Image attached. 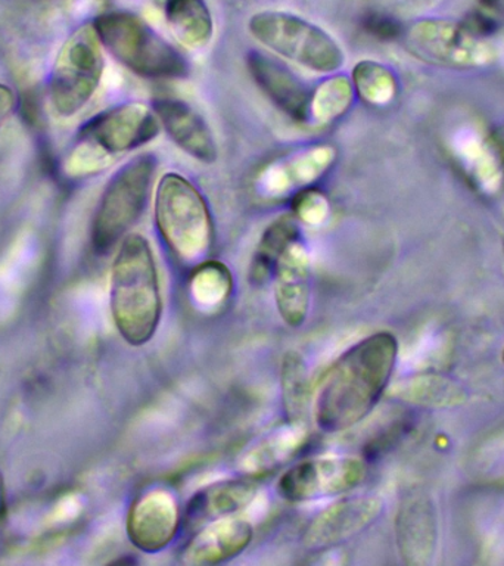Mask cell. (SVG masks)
Here are the masks:
<instances>
[{"label":"cell","instance_id":"28","mask_svg":"<svg viewBox=\"0 0 504 566\" xmlns=\"http://www.w3.org/2000/svg\"><path fill=\"white\" fill-rule=\"evenodd\" d=\"M367 33L379 40H393L401 33V27L391 18L384 15H369L363 22Z\"/></svg>","mask_w":504,"mask_h":566},{"label":"cell","instance_id":"10","mask_svg":"<svg viewBox=\"0 0 504 566\" xmlns=\"http://www.w3.org/2000/svg\"><path fill=\"white\" fill-rule=\"evenodd\" d=\"M183 524L179 500L164 486H154L137 495L128 507L126 533L137 551H166Z\"/></svg>","mask_w":504,"mask_h":566},{"label":"cell","instance_id":"1","mask_svg":"<svg viewBox=\"0 0 504 566\" xmlns=\"http://www.w3.org/2000/svg\"><path fill=\"white\" fill-rule=\"evenodd\" d=\"M398 340L376 332L340 354L322 375L312 400L314 423L325 433L356 427L371 413L392 378Z\"/></svg>","mask_w":504,"mask_h":566},{"label":"cell","instance_id":"29","mask_svg":"<svg viewBox=\"0 0 504 566\" xmlns=\"http://www.w3.org/2000/svg\"><path fill=\"white\" fill-rule=\"evenodd\" d=\"M17 106V95L11 87L0 83V124L11 117Z\"/></svg>","mask_w":504,"mask_h":566},{"label":"cell","instance_id":"30","mask_svg":"<svg viewBox=\"0 0 504 566\" xmlns=\"http://www.w3.org/2000/svg\"><path fill=\"white\" fill-rule=\"evenodd\" d=\"M4 511V486L2 475H0V520H2Z\"/></svg>","mask_w":504,"mask_h":566},{"label":"cell","instance_id":"4","mask_svg":"<svg viewBox=\"0 0 504 566\" xmlns=\"http://www.w3.org/2000/svg\"><path fill=\"white\" fill-rule=\"evenodd\" d=\"M92 25L102 48L139 77L176 80L189 74L183 53L135 13H102Z\"/></svg>","mask_w":504,"mask_h":566},{"label":"cell","instance_id":"19","mask_svg":"<svg viewBox=\"0 0 504 566\" xmlns=\"http://www.w3.org/2000/svg\"><path fill=\"white\" fill-rule=\"evenodd\" d=\"M398 552L407 565H424L435 551L437 522L431 500L411 495L398 509L396 520Z\"/></svg>","mask_w":504,"mask_h":566},{"label":"cell","instance_id":"14","mask_svg":"<svg viewBox=\"0 0 504 566\" xmlns=\"http://www.w3.org/2000/svg\"><path fill=\"white\" fill-rule=\"evenodd\" d=\"M246 66L256 87L279 111L296 123H307L312 88L294 71L259 51L248 53Z\"/></svg>","mask_w":504,"mask_h":566},{"label":"cell","instance_id":"25","mask_svg":"<svg viewBox=\"0 0 504 566\" xmlns=\"http://www.w3.org/2000/svg\"><path fill=\"white\" fill-rule=\"evenodd\" d=\"M349 78L356 95L369 105L387 104L396 93V78L391 71L375 61L357 62Z\"/></svg>","mask_w":504,"mask_h":566},{"label":"cell","instance_id":"22","mask_svg":"<svg viewBox=\"0 0 504 566\" xmlns=\"http://www.w3.org/2000/svg\"><path fill=\"white\" fill-rule=\"evenodd\" d=\"M354 96L351 78L345 74L329 75L312 88L307 123L325 126L343 118L351 109Z\"/></svg>","mask_w":504,"mask_h":566},{"label":"cell","instance_id":"9","mask_svg":"<svg viewBox=\"0 0 504 566\" xmlns=\"http://www.w3.org/2000/svg\"><path fill=\"white\" fill-rule=\"evenodd\" d=\"M366 460L354 455H323L287 469L277 482V493L291 503L313 502L351 493L366 476Z\"/></svg>","mask_w":504,"mask_h":566},{"label":"cell","instance_id":"7","mask_svg":"<svg viewBox=\"0 0 504 566\" xmlns=\"http://www.w3.org/2000/svg\"><path fill=\"white\" fill-rule=\"evenodd\" d=\"M102 44L93 25L71 35L53 65L49 93L62 117L77 114L95 95L104 75Z\"/></svg>","mask_w":504,"mask_h":566},{"label":"cell","instance_id":"3","mask_svg":"<svg viewBox=\"0 0 504 566\" xmlns=\"http://www.w3.org/2000/svg\"><path fill=\"white\" fill-rule=\"evenodd\" d=\"M154 216L164 245L185 268H197L214 247V220L207 199L188 177L168 171L155 189Z\"/></svg>","mask_w":504,"mask_h":566},{"label":"cell","instance_id":"5","mask_svg":"<svg viewBox=\"0 0 504 566\" xmlns=\"http://www.w3.org/2000/svg\"><path fill=\"white\" fill-rule=\"evenodd\" d=\"M157 168V157L145 153L128 159L111 177L92 221V245L97 254H106L122 242L144 214Z\"/></svg>","mask_w":504,"mask_h":566},{"label":"cell","instance_id":"13","mask_svg":"<svg viewBox=\"0 0 504 566\" xmlns=\"http://www.w3.org/2000/svg\"><path fill=\"white\" fill-rule=\"evenodd\" d=\"M336 159V148L330 144L305 146L269 164L256 177V188L265 198L295 195L321 180Z\"/></svg>","mask_w":504,"mask_h":566},{"label":"cell","instance_id":"23","mask_svg":"<svg viewBox=\"0 0 504 566\" xmlns=\"http://www.w3.org/2000/svg\"><path fill=\"white\" fill-rule=\"evenodd\" d=\"M233 292V277L223 263L207 260L193 268L189 281L192 303L203 312H214L230 298Z\"/></svg>","mask_w":504,"mask_h":566},{"label":"cell","instance_id":"12","mask_svg":"<svg viewBox=\"0 0 504 566\" xmlns=\"http://www.w3.org/2000/svg\"><path fill=\"white\" fill-rule=\"evenodd\" d=\"M382 511L375 495H348L323 509L309 521L303 534V546L308 552L335 548L371 524Z\"/></svg>","mask_w":504,"mask_h":566},{"label":"cell","instance_id":"16","mask_svg":"<svg viewBox=\"0 0 504 566\" xmlns=\"http://www.w3.org/2000/svg\"><path fill=\"white\" fill-rule=\"evenodd\" d=\"M153 108L172 144L199 163H216L219 149H217L214 135L207 119L198 111L185 101L172 99V97L155 101Z\"/></svg>","mask_w":504,"mask_h":566},{"label":"cell","instance_id":"6","mask_svg":"<svg viewBox=\"0 0 504 566\" xmlns=\"http://www.w3.org/2000/svg\"><path fill=\"white\" fill-rule=\"evenodd\" d=\"M248 31L261 46L318 74L343 69L340 44L322 27L303 17L283 11H261L248 21Z\"/></svg>","mask_w":504,"mask_h":566},{"label":"cell","instance_id":"21","mask_svg":"<svg viewBox=\"0 0 504 566\" xmlns=\"http://www.w3.org/2000/svg\"><path fill=\"white\" fill-rule=\"evenodd\" d=\"M282 407L286 420L307 422L312 410V389L308 385V369L303 356L287 352L281 365Z\"/></svg>","mask_w":504,"mask_h":566},{"label":"cell","instance_id":"27","mask_svg":"<svg viewBox=\"0 0 504 566\" xmlns=\"http://www.w3.org/2000/svg\"><path fill=\"white\" fill-rule=\"evenodd\" d=\"M407 428H409V423L407 422H397L392 423V427H389L387 431L380 433L379 437L374 438L366 446L365 455L367 460L379 458L384 451L389 450V447L396 444L398 440L407 432Z\"/></svg>","mask_w":504,"mask_h":566},{"label":"cell","instance_id":"11","mask_svg":"<svg viewBox=\"0 0 504 566\" xmlns=\"http://www.w3.org/2000/svg\"><path fill=\"white\" fill-rule=\"evenodd\" d=\"M272 277L279 316L287 326H303L312 304V260L301 234L283 248L274 261Z\"/></svg>","mask_w":504,"mask_h":566},{"label":"cell","instance_id":"18","mask_svg":"<svg viewBox=\"0 0 504 566\" xmlns=\"http://www.w3.org/2000/svg\"><path fill=\"white\" fill-rule=\"evenodd\" d=\"M256 493H259V482L255 478L243 475L212 482L190 499L181 526L193 533L208 522L237 515L254 502Z\"/></svg>","mask_w":504,"mask_h":566},{"label":"cell","instance_id":"17","mask_svg":"<svg viewBox=\"0 0 504 566\" xmlns=\"http://www.w3.org/2000/svg\"><path fill=\"white\" fill-rule=\"evenodd\" d=\"M308 441L307 422L285 420V423L270 429L242 451L238 458V469L242 475L259 480L295 459Z\"/></svg>","mask_w":504,"mask_h":566},{"label":"cell","instance_id":"20","mask_svg":"<svg viewBox=\"0 0 504 566\" xmlns=\"http://www.w3.org/2000/svg\"><path fill=\"white\" fill-rule=\"evenodd\" d=\"M164 15L181 46L199 51L210 44L214 35V20L206 0H166Z\"/></svg>","mask_w":504,"mask_h":566},{"label":"cell","instance_id":"24","mask_svg":"<svg viewBox=\"0 0 504 566\" xmlns=\"http://www.w3.org/2000/svg\"><path fill=\"white\" fill-rule=\"evenodd\" d=\"M301 234L294 216H282L267 226L261 234L259 247L252 261L251 277L255 282L272 277L274 261L283 248Z\"/></svg>","mask_w":504,"mask_h":566},{"label":"cell","instance_id":"31","mask_svg":"<svg viewBox=\"0 0 504 566\" xmlns=\"http://www.w3.org/2000/svg\"><path fill=\"white\" fill-rule=\"evenodd\" d=\"M503 363H504V349H503Z\"/></svg>","mask_w":504,"mask_h":566},{"label":"cell","instance_id":"8","mask_svg":"<svg viewBox=\"0 0 504 566\" xmlns=\"http://www.w3.org/2000/svg\"><path fill=\"white\" fill-rule=\"evenodd\" d=\"M161 130L153 106L126 102L102 111L80 128L83 148L101 159L132 153L148 145Z\"/></svg>","mask_w":504,"mask_h":566},{"label":"cell","instance_id":"15","mask_svg":"<svg viewBox=\"0 0 504 566\" xmlns=\"http://www.w3.org/2000/svg\"><path fill=\"white\" fill-rule=\"evenodd\" d=\"M252 538L251 522L237 515L220 517L193 531L181 552V562L190 566L225 564L245 552Z\"/></svg>","mask_w":504,"mask_h":566},{"label":"cell","instance_id":"2","mask_svg":"<svg viewBox=\"0 0 504 566\" xmlns=\"http://www.w3.org/2000/svg\"><path fill=\"white\" fill-rule=\"evenodd\" d=\"M109 307L118 334L132 347L148 344L162 316L161 286L148 239L127 234L111 265Z\"/></svg>","mask_w":504,"mask_h":566},{"label":"cell","instance_id":"26","mask_svg":"<svg viewBox=\"0 0 504 566\" xmlns=\"http://www.w3.org/2000/svg\"><path fill=\"white\" fill-rule=\"evenodd\" d=\"M291 208L292 216H294L296 221L317 226L322 224L327 219V216H329L330 203L322 190L309 186V188L300 190V192L292 197Z\"/></svg>","mask_w":504,"mask_h":566}]
</instances>
